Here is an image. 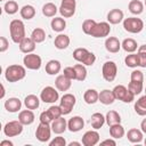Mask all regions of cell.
Wrapping results in <instances>:
<instances>
[{
	"label": "cell",
	"mask_w": 146,
	"mask_h": 146,
	"mask_svg": "<svg viewBox=\"0 0 146 146\" xmlns=\"http://www.w3.org/2000/svg\"><path fill=\"white\" fill-rule=\"evenodd\" d=\"M51 125L48 124V123H42L40 122L39 125L36 127V130H35V137L41 143H47L50 140V137H51Z\"/></svg>",
	"instance_id": "11"
},
{
	"label": "cell",
	"mask_w": 146,
	"mask_h": 146,
	"mask_svg": "<svg viewBox=\"0 0 146 146\" xmlns=\"http://www.w3.org/2000/svg\"><path fill=\"white\" fill-rule=\"evenodd\" d=\"M8 48H9V42H8L7 38L0 36V52H5Z\"/></svg>",
	"instance_id": "50"
},
{
	"label": "cell",
	"mask_w": 146,
	"mask_h": 146,
	"mask_svg": "<svg viewBox=\"0 0 146 146\" xmlns=\"http://www.w3.org/2000/svg\"><path fill=\"white\" fill-rule=\"evenodd\" d=\"M145 92H146V88H145Z\"/></svg>",
	"instance_id": "58"
},
{
	"label": "cell",
	"mask_w": 146,
	"mask_h": 146,
	"mask_svg": "<svg viewBox=\"0 0 146 146\" xmlns=\"http://www.w3.org/2000/svg\"><path fill=\"white\" fill-rule=\"evenodd\" d=\"M84 127V121L81 116L75 115L73 117H71L67 121V129L71 132H78L80 130H82V128Z\"/></svg>",
	"instance_id": "17"
},
{
	"label": "cell",
	"mask_w": 146,
	"mask_h": 146,
	"mask_svg": "<svg viewBox=\"0 0 146 146\" xmlns=\"http://www.w3.org/2000/svg\"><path fill=\"white\" fill-rule=\"evenodd\" d=\"M39 120H40V122H42V123H48V124H50V123L52 122V119L50 117V115H49V113H48L47 111H43V112L40 114Z\"/></svg>",
	"instance_id": "49"
},
{
	"label": "cell",
	"mask_w": 146,
	"mask_h": 146,
	"mask_svg": "<svg viewBox=\"0 0 146 146\" xmlns=\"http://www.w3.org/2000/svg\"><path fill=\"white\" fill-rule=\"evenodd\" d=\"M0 146H14V143L10 140H2L0 143Z\"/></svg>",
	"instance_id": "52"
},
{
	"label": "cell",
	"mask_w": 146,
	"mask_h": 146,
	"mask_svg": "<svg viewBox=\"0 0 146 146\" xmlns=\"http://www.w3.org/2000/svg\"><path fill=\"white\" fill-rule=\"evenodd\" d=\"M105 48L108 52H112V54H116L120 51V49L122 48L121 47V42L115 36H108L106 40H105Z\"/></svg>",
	"instance_id": "18"
},
{
	"label": "cell",
	"mask_w": 146,
	"mask_h": 146,
	"mask_svg": "<svg viewBox=\"0 0 146 146\" xmlns=\"http://www.w3.org/2000/svg\"><path fill=\"white\" fill-rule=\"evenodd\" d=\"M50 125H51V130H52L54 133H56V135H62V133L65 132L66 129H67V121H66L63 116H59V117L55 119V120L50 123Z\"/></svg>",
	"instance_id": "15"
},
{
	"label": "cell",
	"mask_w": 146,
	"mask_h": 146,
	"mask_svg": "<svg viewBox=\"0 0 146 146\" xmlns=\"http://www.w3.org/2000/svg\"><path fill=\"white\" fill-rule=\"evenodd\" d=\"M123 29L132 34L140 33L144 29V22L138 17H128L123 19Z\"/></svg>",
	"instance_id": "4"
},
{
	"label": "cell",
	"mask_w": 146,
	"mask_h": 146,
	"mask_svg": "<svg viewBox=\"0 0 146 146\" xmlns=\"http://www.w3.org/2000/svg\"><path fill=\"white\" fill-rule=\"evenodd\" d=\"M55 86L58 91H67L72 86V80L66 78L64 74H60L55 80Z\"/></svg>",
	"instance_id": "20"
},
{
	"label": "cell",
	"mask_w": 146,
	"mask_h": 146,
	"mask_svg": "<svg viewBox=\"0 0 146 146\" xmlns=\"http://www.w3.org/2000/svg\"><path fill=\"white\" fill-rule=\"evenodd\" d=\"M115 100V96L113 94V90L110 89H104L99 92V99L98 102H100L103 105H111L113 104Z\"/></svg>",
	"instance_id": "23"
},
{
	"label": "cell",
	"mask_w": 146,
	"mask_h": 146,
	"mask_svg": "<svg viewBox=\"0 0 146 146\" xmlns=\"http://www.w3.org/2000/svg\"><path fill=\"white\" fill-rule=\"evenodd\" d=\"M143 88H144V83L143 82H138V81H130L129 84H128V89L135 95H139L141 91H143Z\"/></svg>",
	"instance_id": "42"
},
{
	"label": "cell",
	"mask_w": 146,
	"mask_h": 146,
	"mask_svg": "<svg viewBox=\"0 0 146 146\" xmlns=\"http://www.w3.org/2000/svg\"><path fill=\"white\" fill-rule=\"evenodd\" d=\"M49 145L50 146H66V139L62 136H57L52 140L49 141Z\"/></svg>",
	"instance_id": "48"
},
{
	"label": "cell",
	"mask_w": 146,
	"mask_h": 146,
	"mask_svg": "<svg viewBox=\"0 0 146 146\" xmlns=\"http://www.w3.org/2000/svg\"><path fill=\"white\" fill-rule=\"evenodd\" d=\"M50 26H51V30L55 31V32H63L66 27V21L63 18V17H55L51 19L50 22Z\"/></svg>",
	"instance_id": "31"
},
{
	"label": "cell",
	"mask_w": 146,
	"mask_h": 146,
	"mask_svg": "<svg viewBox=\"0 0 146 146\" xmlns=\"http://www.w3.org/2000/svg\"><path fill=\"white\" fill-rule=\"evenodd\" d=\"M80 145H82V143H79V141H72L68 144V146H80Z\"/></svg>",
	"instance_id": "54"
},
{
	"label": "cell",
	"mask_w": 146,
	"mask_h": 146,
	"mask_svg": "<svg viewBox=\"0 0 146 146\" xmlns=\"http://www.w3.org/2000/svg\"><path fill=\"white\" fill-rule=\"evenodd\" d=\"M40 99L47 104H54L59 99V94L54 87H44L40 94Z\"/></svg>",
	"instance_id": "10"
},
{
	"label": "cell",
	"mask_w": 146,
	"mask_h": 146,
	"mask_svg": "<svg viewBox=\"0 0 146 146\" xmlns=\"http://www.w3.org/2000/svg\"><path fill=\"white\" fill-rule=\"evenodd\" d=\"M130 81H138V82H144V74L139 70H133L130 74Z\"/></svg>",
	"instance_id": "46"
},
{
	"label": "cell",
	"mask_w": 146,
	"mask_h": 146,
	"mask_svg": "<svg viewBox=\"0 0 146 146\" xmlns=\"http://www.w3.org/2000/svg\"><path fill=\"white\" fill-rule=\"evenodd\" d=\"M5 87H3V84H1V95H0V98H3L5 97Z\"/></svg>",
	"instance_id": "55"
},
{
	"label": "cell",
	"mask_w": 146,
	"mask_h": 146,
	"mask_svg": "<svg viewBox=\"0 0 146 146\" xmlns=\"http://www.w3.org/2000/svg\"><path fill=\"white\" fill-rule=\"evenodd\" d=\"M19 14L23 19H32L35 16V8L32 5H25L19 9Z\"/></svg>",
	"instance_id": "33"
},
{
	"label": "cell",
	"mask_w": 146,
	"mask_h": 146,
	"mask_svg": "<svg viewBox=\"0 0 146 146\" xmlns=\"http://www.w3.org/2000/svg\"><path fill=\"white\" fill-rule=\"evenodd\" d=\"M75 103H76V98L73 94H64L59 102V106L62 108L63 115L70 114L72 112L73 107L75 106Z\"/></svg>",
	"instance_id": "7"
},
{
	"label": "cell",
	"mask_w": 146,
	"mask_h": 146,
	"mask_svg": "<svg viewBox=\"0 0 146 146\" xmlns=\"http://www.w3.org/2000/svg\"><path fill=\"white\" fill-rule=\"evenodd\" d=\"M63 74L68 78L70 80H75L76 79V74H75V70H74V66H67L64 68L63 71Z\"/></svg>",
	"instance_id": "47"
},
{
	"label": "cell",
	"mask_w": 146,
	"mask_h": 146,
	"mask_svg": "<svg viewBox=\"0 0 146 146\" xmlns=\"http://www.w3.org/2000/svg\"><path fill=\"white\" fill-rule=\"evenodd\" d=\"M34 119H35V115L33 113L32 110H24V111H21L19 114H18V120L19 122L23 124V125H30L34 122Z\"/></svg>",
	"instance_id": "21"
},
{
	"label": "cell",
	"mask_w": 146,
	"mask_h": 146,
	"mask_svg": "<svg viewBox=\"0 0 146 146\" xmlns=\"http://www.w3.org/2000/svg\"><path fill=\"white\" fill-rule=\"evenodd\" d=\"M9 32H10V38L15 43H19L24 38H26L25 25L21 19H13L10 22Z\"/></svg>",
	"instance_id": "2"
},
{
	"label": "cell",
	"mask_w": 146,
	"mask_h": 146,
	"mask_svg": "<svg viewBox=\"0 0 146 146\" xmlns=\"http://www.w3.org/2000/svg\"><path fill=\"white\" fill-rule=\"evenodd\" d=\"M35 46L36 43L33 41V39L30 36V38H24L19 43H18V47H19V50L24 54H31L35 50Z\"/></svg>",
	"instance_id": "19"
},
{
	"label": "cell",
	"mask_w": 146,
	"mask_h": 146,
	"mask_svg": "<svg viewBox=\"0 0 146 146\" xmlns=\"http://www.w3.org/2000/svg\"><path fill=\"white\" fill-rule=\"evenodd\" d=\"M47 112L49 113V115H50V117L52 119V121L55 120V119H57V117H59V116H62L63 115V112H62V108H60V106L58 105H51L48 110H47Z\"/></svg>",
	"instance_id": "45"
},
{
	"label": "cell",
	"mask_w": 146,
	"mask_h": 146,
	"mask_svg": "<svg viewBox=\"0 0 146 146\" xmlns=\"http://www.w3.org/2000/svg\"><path fill=\"white\" fill-rule=\"evenodd\" d=\"M144 144H145V145H146V138H145V140H144Z\"/></svg>",
	"instance_id": "56"
},
{
	"label": "cell",
	"mask_w": 146,
	"mask_h": 146,
	"mask_svg": "<svg viewBox=\"0 0 146 146\" xmlns=\"http://www.w3.org/2000/svg\"><path fill=\"white\" fill-rule=\"evenodd\" d=\"M99 139H100V136L99 133L97 132V130H89V131H86L84 135L82 136V145L83 146H95L99 143Z\"/></svg>",
	"instance_id": "14"
},
{
	"label": "cell",
	"mask_w": 146,
	"mask_h": 146,
	"mask_svg": "<svg viewBox=\"0 0 146 146\" xmlns=\"http://www.w3.org/2000/svg\"><path fill=\"white\" fill-rule=\"evenodd\" d=\"M23 64L26 68L29 70H33V71H36L41 67V64H42V59L39 55L36 54H26L23 58Z\"/></svg>",
	"instance_id": "12"
},
{
	"label": "cell",
	"mask_w": 146,
	"mask_h": 146,
	"mask_svg": "<svg viewBox=\"0 0 146 146\" xmlns=\"http://www.w3.org/2000/svg\"><path fill=\"white\" fill-rule=\"evenodd\" d=\"M111 33V25L108 22H100L96 23L95 27L90 32L92 38H105Z\"/></svg>",
	"instance_id": "13"
},
{
	"label": "cell",
	"mask_w": 146,
	"mask_h": 146,
	"mask_svg": "<svg viewBox=\"0 0 146 146\" xmlns=\"http://www.w3.org/2000/svg\"><path fill=\"white\" fill-rule=\"evenodd\" d=\"M116 74H117V66L113 60H107L103 64L102 75L105 81H107V82L114 81L116 78Z\"/></svg>",
	"instance_id": "6"
},
{
	"label": "cell",
	"mask_w": 146,
	"mask_h": 146,
	"mask_svg": "<svg viewBox=\"0 0 146 146\" xmlns=\"http://www.w3.org/2000/svg\"><path fill=\"white\" fill-rule=\"evenodd\" d=\"M137 55L139 58V66L146 67V44H141L137 49Z\"/></svg>",
	"instance_id": "43"
},
{
	"label": "cell",
	"mask_w": 146,
	"mask_h": 146,
	"mask_svg": "<svg viewBox=\"0 0 146 146\" xmlns=\"http://www.w3.org/2000/svg\"><path fill=\"white\" fill-rule=\"evenodd\" d=\"M70 42H71L70 36L66 35V34H63V33H59V34L55 38V40H54L55 47H56L57 49H59V50L66 49V48L70 46Z\"/></svg>",
	"instance_id": "25"
},
{
	"label": "cell",
	"mask_w": 146,
	"mask_h": 146,
	"mask_svg": "<svg viewBox=\"0 0 146 146\" xmlns=\"http://www.w3.org/2000/svg\"><path fill=\"white\" fill-rule=\"evenodd\" d=\"M73 58L76 62H79V63H81V64H83L86 66H91L96 62L95 54L89 51L86 48H76L73 51Z\"/></svg>",
	"instance_id": "3"
},
{
	"label": "cell",
	"mask_w": 146,
	"mask_h": 146,
	"mask_svg": "<svg viewBox=\"0 0 146 146\" xmlns=\"http://www.w3.org/2000/svg\"><path fill=\"white\" fill-rule=\"evenodd\" d=\"M23 132V124L19 122V120L9 121L3 127V133L7 137H16Z\"/></svg>",
	"instance_id": "8"
},
{
	"label": "cell",
	"mask_w": 146,
	"mask_h": 146,
	"mask_svg": "<svg viewBox=\"0 0 146 146\" xmlns=\"http://www.w3.org/2000/svg\"><path fill=\"white\" fill-rule=\"evenodd\" d=\"M18 3L15 1V0H8L6 3H5V6H3V10H5V13L6 14H8V15H14V14H16L17 11H18Z\"/></svg>",
	"instance_id": "41"
},
{
	"label": "cell",
	"mask_w": 146,
	"mask_h": 146,
	"mask_svg": "<svg viewBox=\"0 0 146 146\" xmlns=\"http://www.w3.org/2000/svg\"><path fill=\"white\" fill-rule=\"evenodd\" d=\"M124 64H125L128 67H131V68L138 67V66H139V58H138V55H137V54H133V52H131L130 55H127L125 58H124Z\"/></svg>",
	"instance_id": "39"
},
{
	"label": "cell",
	"mask_w": 146,
	"mask_h": 146,
	"mask_svg": "<svg viewBox=\"0 0 146 146\" xmlns=\"http://www.w3.org/2000/svg\"><path fill=\"white\" fill-rule=\"evenodd\" d=\"M113 94L115 96V99L121 100L123 103H131L135 99V95L123 84L115 86L113 89Z\"/></svg>",
	"instance_id": "5"
},
{
	"label": "cell",
	"mask_w": 146,
	"mask_h": 146,
	"mask_svg": "<svg viewBox=\"0 0 146 146\" xmlns=\"http://www.w3.org/2000/svg\"><path fill=\"white\" fill-rule=\"evenodd\" d=\"M128 9L133 15H140L144 11V3L139 0H131L128 5Z\"/></svg>",
	"instance_id": "34"
},
{
	"label": "cell",
	"mask_w": 146,
	"mask_h": 146,
	"mask_svg": "<svg viewBox=\"0 0 146 146\" xmlns=\"http://www.w3.org/2000/svg\"><path fill=\"white\" fill-rule=\"evenodd\" d=\"M100 145H112V146H115L116 145V141L113 139H105L103 141H100Z\"/></svg>",
	"instance_id": "51"
},
{
	"label": "cell",
	"mask_w": 146,
	"mask_h": 146,
	"mask_svg": "<svg viewBox=\"0 0 146 146\" xmlns=\"http://www.w3.org/2000/svg\"><path fill=\"white\" fill-rule=\"evenodd\" d=\"M76 1L75 0H62L60 6L58 8L59 14L64 18H70L75 14Z\"/></svg>",
	"instance_id": "9"
},
{
	"label": "cell",
	"mask_w": 146,
	"mask_h": 146,
	"mask_svg": "<svg viewBox=\"0 0 146 146\" xmlns=\"http://www.w3.org/2000/svg\"><path fill=\"white\" fill-rule=\"evenodd\" d=\"M144 132L141 131V129L139 130V129H137V128H132V129H130L128 132H127V138H128V140L130 141V143H132V144H138V143H140V141H143V139H144V135H143Z\"/></svg>",
	"instance_id": "24"
},
{
	"label": "cell",
	"mask_w": 146,
	"mask_h": 146,
	"mask_svg": "<svg viewBox=\"0 0 146 146\" xmlns=\"http://www.w3.org/2000/svg\"><path fill=\"white\" fill-rule=\"evenodd\" d=\"M98 99H99V92L96 89H88L83 94V100L88 105H92V104L97 103Z\"/></svg>",
	"instance_id": "27"
},
{
	"label": "cell",
	"mask_w": 146,
	"mask_h": 146,
	"mask_svg": "<svg viewBox=\"0 0 146 146\" xmlns=\"http://www.w3.org/2000/svg\"><path fill=\"white\" fill-rule=\"evenodd\" d=\"M105 120H106V123L108 124V127L111 125H114V124H117V123H121V116L120 114L116 112V111H108L105 115Z\"/></svg>",
	"instance_id": "35"
},
{
	"label": "cell",
	"mask_w": 146,
	"mask_h": 146,
	"mask_svg": "<svg viewBox=\"0 0 146 146\" xmlns=\"http://www.w3.org/2000/svg\"><path fill=\"white\" fill-rule=\"evenodd\" d=\"M121 47L124 51L127 52H135L137 49H138V44H137V41L132 38H127L124 39L122 42H121Z\"/></svg>",
	"instance_id": "32"
},
{
	"label": "cell",
	"mask_w": 146,
	"mask_h": 146,
	"mask_svg": "<svg viewBox=\"0 0 146 146\" xmlns=\"http://www.w3.org/2000/svg\"><path fill=\"white\" fill-rule=\"evenodd\" d=\"M123 19H124V14L119 8H114L112 10H110L107 14V22L110 24L116 25V24H120Z\"/></svg>",
	"instance_id": "16"
},
{
	"label": "cell",
	"mask_w": 146,
	"mask_h": 146,
	"mask_svg": "<svg viewBox=\"0 0 146 146\" xmlns=\"http://www.w3.org/2000/svg\"><path fill=\"white\" fill-rule=\"evenodd\" d=\"M62 70V64L57 59H50L46 64V73L49 75H56L60 72Z\"/></svg>",
	"instance_id": "26"
},
{
	"label": "cell",
	"mask_w": 146,
	"mask_h": 146,
	"mask_svg": "<svg viewBox=\"0 0 146 146\" xmlns=\"http://www.w3.org/2000/svg\"><path fill=\"white\" fill-rule=\"evenodd\" d=\"M26 67L18 65V64H13L9 65L6 71H5V78L8 82H18L23 80L26 75Z\"/></svg>",
	"instance_id": "1"
},
{
	"label": "cell",
	"mask_w": 146,
	"mask_h": 146,
	"mask_svg": "<svg viewBox=\"0 0 146 146\" xmlns=\"http://www.w3.org/2000/svg\"><path fill=\"white\" fill-rule=\"evenodd\" d=\"M96 21H94V19H91V18H88V19H84L83 21V23H82V31H83V33L84 34H88V35H90V32L92 31V29L95 27V25H96Z\"/></svg>",
	"instance_id": "44"
},
{
	"label": "cell",
	"mask_w": 146,
	"mask_h": 146,
	"mask_svg": "<svg viewBox=\"0 0 146 146\" xmlns=\"http://www.w3.org/2000/svg\"><path fill=\"white\" fill-rule=\"evenodd\" d=\"M106 120H105V116L102 114V113H94L90 117V123H91V127L96 130L100 129L104 124H105Z\"/></svg>",
	"instance_id": "30"
},
{
	"label": "cell",
	"mask_w": 146,
	"mask_h": 146,
	"mask_svg": "<svg viewBox=\"0 0 146 146\" xmlns=\"http://www.w3.org/2000/svg\"><path fill=\"white\" fill-rule=\"evenodd\" d=\"M1 1H3V0H1Z\"/></svg>",
	"instance_id": "59"
},
{
	"label": "cell",
	"mask_w": 146,
	"mask_h": 146,
	"mask_svg": "<svg viewBox=\"0 0 146 146\" xmlns=\"http://www.w3.org/2000/svg\"><path fill=\"white\" fill-rule=\"evenodd\" d=\"M145 7H146V0H145Z\"/></svg>",
	"instance_id": "57"
},
{
	"label": "cell",
	"mask_w": 146,
	"mask_h": 146,
	"mask_svg": "<svg viewBox=\"0 0 146 146\" xmlns=\"http://www.w3.org/2000/svg\"><path fill=\"white\" fill-rule=\"evenodd\" d=\"M40 98L35 95H27L25 98H24V105L26 108L29 110H36L39 106H40Z\"/></svg>",
	"instance_id": "28"
},
{
	"label": "cell",
	"mask_w": 146,
	"mask_h": 146,
	"mask_svg": "<svg viewBox=\"0 0 146 146\" xmlns=\"http://www.w3.org/2000/svg\"><path fill=\"white\" fill-rule=\"evenodd\" d=\"M74 70H75V74H76V79L78 81H84L87 78V68L86 65L83 64H75L74 65Z\"/></svg>",
	"instance_id": "40"
},
{
	"label": "cell",
	"mask_w": 146,
	"mask_h": 146,
	"mask_svg": "<svg viewBox=\"0 0 146 146\" xmlns=\"http://www.w3.org/2000/svg\"><path fill=\"white\" fill-rule=\"evenodd\" d=\"M124 133H125V131H124V128L121 125V123H117V124H114V125L110 127V135L114 139L122 138L124 136Z\"/></svg>",
	"instance_id": "37"
},
{
	"label": "cell",
	"mask_w": 146,
	"mask_h": 146,
	"mask_svg": "<svg viewBox=\"0 0 146 146\" xmlns=\"http://www.w3.org/2000/svg\"><path fill=\"white\" fill-rule=\"evenodd\" d=\"M57 11H58V8L52 2H47L42 6V14L46 17H55Z\"/></svg>",
	"instance_id": "36"
},
{
	"label": "cell",
	"mask_w": 146,
	"mask_h": 146,
	"mask_svg": "<svg viewBox=\"0 0 146 146\" xmlns=\"http://www.w3.org/2000/svg\"><path fill=\"white\" fill-rule=\"evenodd\" d=\"M135 112L140 116H146V94L139 97L135 103Z\"/></svg>",
	"instance_id": "29"
},
{
	"label": "cell",
	"mask_w": 146,
	"mask_h": 146,
	"mask_svg": "<svg viewBox=\"0 0 146 146\" xmlns=\"http://www.w3.org/2000/svg\"><path fill=\"white\" fill-rule=\"evenodd\" d=\"M140 129L144 133H146V119H144L141 122H140Z\"/></svg>",
	"instance_id": "53"
},
{
	"label": "cell",
	"mask_w": 146,
	"mask_h": 146,
	"mask_svg": "<svg viewBox=\"0 0 146 146\" xmlns=\"http://www.w3.org/2000/svg\"><path fill=\"white\" fill-rule=\"evenodd\" d=\"M22 102L16 97H10L5 102V108L9 113H16L21 110Z\"/></svg>",
	"instance_id": "22"
},
{
	"label": "cell",
	"mask_w": 146,
	"mask_h": 146,
	"mask_svg": "<svg viewBox=\"0 0 146 146\" xmlns=\"http://www.w3.org/2000/svg\"><path fill=\"white\" fill-rule=\"evenodd\" d=\"M31 38L33 39V41L35 43H41L46 40V31L41 27H36L32 31L31 33Z\"/></svg>",
	"instance_id": "38"
}]
</instances>
